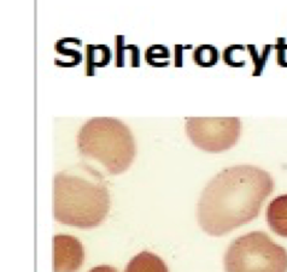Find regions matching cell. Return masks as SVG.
<instances>
[{"label": "cell", "mask_w": 287, "mask_h": 272, "mask_svg": "<svg viewBox=\"0 0 287 272\" xmlns=\"http://www.w3.org/2000/svg\"><path fill=\"white\" fill-rule=\"evenodd\" d=\"M220 57L219 50L212 45H200L193 51V60L198 65L209 68L218 63Z\"/></svg>", "instance_id": "cell-10"}, {"label": "cell", "mask_w": 287, "mask_h": 272, "mask_svg": "<svg viewBox=\"0 0 287 272\" xmlns=\"http://www.w3.org/2000/svg\"><path fill=\"white\" fill-rule=\"evenodd\" d=\"M88 272H118L115 267L109 266V265H102V266H96L91 268Z\"/></svg>", "instance_id": "cell-15"}, {"label": "cell", "mask_w": 287, "mask_h": 272, "mask_svg": "<svg viewBox=\"0 0 287 272\" xmlns=\"http://www.w3.org/2000/svg\"><path fill=\"white\" fill-rule=\"evenodd\" d=\"M129 48H130V52H132V54H130V65L134 66V68H138L140 65V51H139V47L135 45H129Z\"/></svg>", "instance_id": "cell-14"}, {"label": "cell", "mask_w": 287, "mask_h": 272, "mask_svg": "<svg viewBox=\"0 0 287 272\" xmlns=\"http://www.w3.org/2000/svg\"><path fill=\"white\" fill-rule=\"evenodd\" d=\"M274 188L270 173L241 164L226 167L209 181L198 203V222L211 236H221L258 216Z\"/></svg>", "instance_id": "cell-1"}, {"label": "cell", "mask_w": 287, "mask_h": 272, "mask_svg": "<svg viewBox=\"0 0 287 272\" xmlns=\"http://www.w3.org/2000/svg\"><path fill=\"white\" fill-rule=\"evenodd\" d=\"M84 246L71 235L53 236V272H76L84 264Z\"/></svg>", "instance_id": "cell-6"}, {"label": "cell", "mask_w": 287, "mask_h": 272, "mask_svg": "<svg viewBox=\"0 0 287 272\" xmlns=\"http://www.w3.org/2000/svg\"><path fill=\"white\" fill-rule=\"evenodd\" d=\"M76 141L81 155L96 159L112 175L124 172L136 153L132 131L114 117L88 119L79 130Z\"/></svg>", "instance_id": "cell-3"}, {"label": "cell", "mask_w": 287, "mask_h": 272, "mask_svg": "<svg viewBox=\"0 0 287 272\" xmlns=\"http://www.w3.org/2000/svg\"><path fill=\"white\" fill-rule=\"evenodd\" d=\"M124 272H168V267L160 256L144 250L128 262Z\"/></svg>", "instance_id": "cell-8"}, {"label": "cell", "mask_w": 287, "mask_h": 272, "mask_svg": "<svg viewBox=\"0 0 287 272\" xmlns=\"http://www.w3.org/2000/svg\"><path fill=\"white\" fill-rule=\"evenodd\" d=\"M64 170L53 177V217L70 227L90 229L103 223L110 209L108 187L99 173Z\"/></svg>", "instance_id": "cell-2"}, {"label": "cell", "mask_w": 287, "mask_h": 272, "mask_svg": "<svg viewBox=\"0 0 287 272\" xmlns=\"http://www.w3.org/2000/svg\"><path fill=\"white\" fill-rule=\"evenodd\" d=\"M267 221L271 230L287 237V194L277 195L267 207Z\"/></svg>", "instance_id": "cell-7"}, {"label": "cell", "mask_w": 287, "mask_h": 272, "mask_svg": "<svg viewBox=\"0 0 287 272\" xmlns=\"http://www.w3.org/2000/svg\"><path fill=\"white\" fill-rule=\"evenodd\" d=\"M239 117H190L186 134L197 147L206 152H222L234 146L240 136Z\"/></svg>", "instance_id": "cell-5"}, {"label": "cell", "mask_w": 287, "mask_h": 272, "mask_svg": "<svg viewBox=\"0 0 287 272\" xmlns=\"http://www.w3.org/2000/svg\"><path fill=\"white\" fill-rule=\"evenodd\" d=\"M226 272H287V250L263 231L241 235L225 254Z\"/></svg>", "instance_id": "cell-4"}, {"label": "cell", "mask_w": 287, "mask_h": 272, "mask_svg": "<svg viewBox=\"0 0 287 272\" xmlns=\"http://www.w3.org/2000/svg\"><path fill=\"white\" fill-rule=\"evenodd\" d=\"M124 36L117 35L116 36V66L121 68L124 65V51H126V46H124Z\"/></svg>", "instance_id": "cell-13"}, {"label": "cell", "mask_w": 287, "mask_h": 272, "mask_svg": "<svg viewBox=\"0 0 287 272\" xmlns=\"http://www.w3.org/2000/svg\"><path fill=\"white\" fill-rule=\"evenodd\" d=\"M86 75H94V68H103L108 65L111 59V51L106 45H91L86 46Z\"/></svg>", "instance_id": "cell-9"}, {"label": "cell", "mask_w": 287, "mask_h": 272, "mask_svg": "<svg viewBox=\"0 0 287 272\" xmlns=\"http://www.w3.org/2000/svg\"><path fill=\"white\" fill-rule=\"evenodd\" d=\"M71 41H73V38H63V39L58 40V41L56 42V46H54V48H56L58 54H60V56H65L66 58H68V60L63 64V66H65V68H70V66L78 65V64L81 63V60H82L81 52L69 47V46L71 45Z\"/></svg>", "instance_id": "cell-11"}, {"label": "cell", "mask_w": 287, "mask_h": 272, "mask_svg": "<svg viewBox=\"0 0 287 272\" xmlns=\"http://www.w3.org/2000/svg\"><path fill=\"white\" fill-rule=\"evenodd\" d=\"M169 50L163 45H154L145 51V59L150 65L167 66L169 64Z\"/></svg>", "instance_id": "cell-12"}]
</instances>
